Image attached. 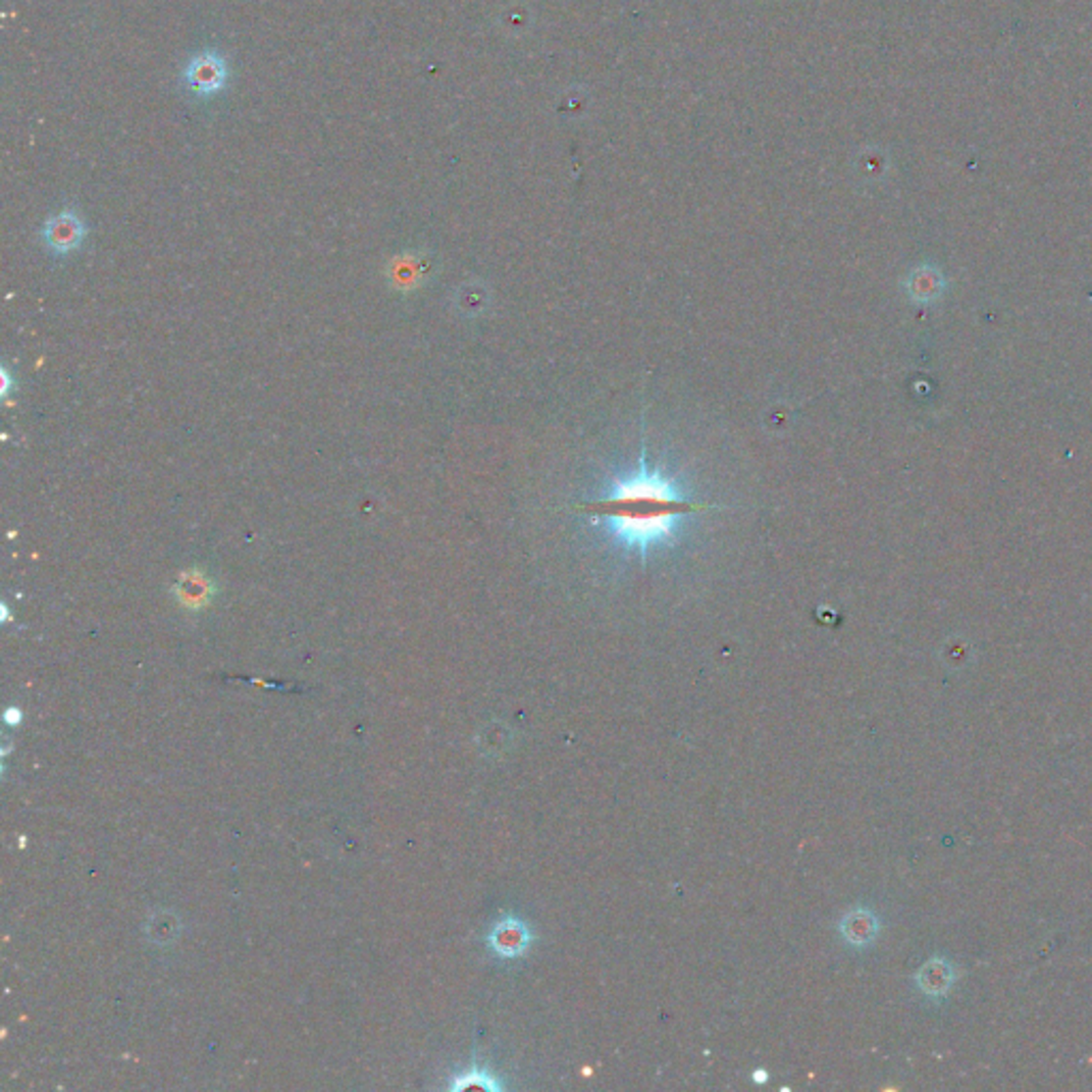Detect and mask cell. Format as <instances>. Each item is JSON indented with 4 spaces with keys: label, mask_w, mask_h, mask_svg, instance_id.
Returning a JSON list of instances; mask_svg holds the SVG:
<instances>
[{
    "label": "cell",
    "mask_w": 1092,
    "mask_h": 1092,
    "mask_svg": "<svg viewBox=\"0 0 1092 1092\" xmlns=\"http://www.w3.org/2000/svg\"><path fill=\"white\" fill-rule=\"evenodd\" d=\"M45 243L58 254L76 250L83 239V225L73 212H63L54 216L43 229Z\"/></svg>",
    "instance_id": "cell-4"
},
{
    "label": "cell",
    "mask_w": 1092,
    "mask_h": 1092,
    "mask_svg": "<svg viewBox=\"0 0 1092 1092\" xmlns=\"http://www.w3.org/2000/svg\"><path fill=\"white\" fill-rule=\"evenodd\" d=\"M7 721H9V723H18V721H20V710H18V708H9V710H7Z\"/></svg>",
    "instance_id": "cell-10"
},
{
    "label": "cell",
    "mask_w": 1092,
    "mask_h": 1092,
    "mask_svg": "<svg viewBox=\"0 0 1092 1092\" xmlns=\"http://www.w3.org/2000/svg\"><path fill=\"white\" fill-rule=\"evenodd\" d=\"M687 497L674 478L641 459L638 468L612 478L602 495L587 501L583 512L604 525L608 536L632 553H651L672 543L685 517L704 510Z\"/></svg>",
    "instance_id": "cell-1"
},
{
    "label": "cell",
    "mask_w": 1092,
    "mask_h": 1092,
    "mask_svg": "<svg viewBox=\"0 0 1092 1092\" xmlns=\"http://www.w3.org/2000/svg\"><path fill=\"white\" fill-rule=\"evenodd\" d=\"M452 1088H455V1090H459V1088H483V1090H499V1084H497V1082H495V1079H494V1077H491V1075H489L487 1071H481V1069H476V1066H474V1069H472V1071L463 1073V1075H461V1077L457 1079V1082H455V1084H452Z\"/></svg>",
    "instance_id": "cell-9"
},
{
    "label": "cell",
    "mask_w": 1092,
    "mask_h": 1092,
    "mask_svg": "<svg viewBox=\"0 0 1092 1092\" xmlns=\"http://www.w3.org/2000/svg\"><path fill=\"white\" fill-rule=\"evenodd\" d=\"M487 941L499 959H519L532 946V930L523 919L506 915L489 932Z\"/></svg>",
    "instance_id": "cell-2"
},
{
    "label": "cell",
    "mask_w": 1092,
    "mask_h": 1092,
    "mask_svg": "<svg viewBox=\"0 0 1092 1092\" xmlns=\"http://www.w3.org/2000/svg\"><path fill=\"white\" fill-rule=\"evenodd\" d=\"M954 979L956 973L952 962L948 959H943V956H935V959L926 961L924 966L919 968L915 975V984L922 995L930 999H941L950 992Z\"/></svg>",
    "instance_id": "cell-5"
},
{
    "label": "cell",
    "mask_w": 1092,
    "mask_h": 1092,
    "mask_svg": "<svg viewBox=\"0 0 1092 1092\" xmlns=\"http://www.w3.org/2000/svg\"><path fill=\"white\" fill-rule=\"evenodd\" d=\"M214 594L212 583L205 574L190 570L183 572L176 583V596L186 608H203Z\"/></svg>",
    "instance_id": "cell-7"
},
{
    "label": "cell",
    "mask_w": 1092,
    "mask_h": 1092,
    "mask_svg": "<svg viewBox=\"0 0 1092 1092\" xmlns=\"http://www.w3.org/2000/svg\"><path fill=\"white\" fill-rule=\"evenodd\" d=\"M877 932L879 919L873 911L864 910V907H858V910L850 911L841 922V935L854 948H866L868 943L875 941Z\"/></svg>",
    "instance_id": "cell-6"
},
{
    "label": "cell",
    "mask_w": 1092,
    "mask_h": 1092,
    "mask_svg": "<svg viewBox=\"0 0 1092 1092\" xmlns=\"http://www.w3.org/2000/svg\"><path fill=\"white\" fill-rule=\"evenodd\" d=\"M910 288H911V294L915 299L928 301V299H935L937 294L941 292L943 280H941L937 269L924 267V269H917V272L910 278Z\"/></svg>",
    "instance_id": "cell-8"
},
{
    "label": "cell",
    "mask_w": 1092,
    "mask_h": 1092,
    "mask_svg": "<svg viewBox=\"0 0 1092 1092\" xmlns=\"http://www.w3.org/2000/svg\"><path fill=\"white\" fill-rule=\"evenodd\" d=\"M188 88L201 96L216 94L227 83V63L214 52L196 56L186 69Z\"/></svg>",
    "instance_id": "cell-3"
},
{
    "label": "cell",
    "mask_w": 1092,
    "mask_h": 1092,
    "mask_svg": "<svg viewBox=\"0 0 1092 1092\" xmlns=\"http://www.w3.org/2000/svg\"><path fill=\"white\" fill-rule=\"evenodd\" d=\"M754 1079H755V1082H766L768 1075H766V1071H755Z\"/></svg>",
    "instance_id": "cell-11"
}]
</instances>
